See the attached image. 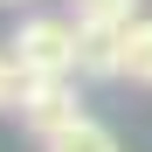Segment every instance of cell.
I'll return each instance as SVG.
<instances>
[{"label":"cell","mask_w":152,"mask_h":152,"mask_svg":"<svg viewBox=\"0 0 152 152\" xmlns=\"http://www.w3.org/2000/svg\"><path fill=\"white\" fill-rule=\"evenodd\" d=\"M14 56L28 62V76H76V21H56V14H35L14 28Z\"/></svg>","instance_id":"1"},{"label":"cell","mask_w":152,"mask_h":152,"mask_svg":"<svg viewBox=\"0 0 152 152\" xmlns=\"http://www.w3.org/2000/svg\"><path fill=\"white\" fill-rule=\"evenodd\" d=\"M76 118H83L76 76H35L28 104H21V124H28L35 138H48V132H62V124H76Z\"/></svg>","instance_id":"2"},{"label":"cell","mask_w":152,"mask_h":152,"mask_svg":"<svg viewBox=\"0 0 152 152\" xmlns=\"http://www.w3.org/2000/svg\"><path fill=\"white\" fill-rule=\"evenodd\" d=\"M76 76H97V83L124 76V28L118 21H76Z\"/></svg>","instance_id":"3"},{"label":"cell","mask_w":152,"mask_h":152,"mask_svg":"<svg viewBox=\"0 0 152 152\" xmlns=\"http://www.w3.org/2000/svg\"><path fill=\"white\" fill-rule=\"evenodd\" d=\"M42 152H124V145H118V132H111V124H97V118L83 111L76 124L48 132V138H42Z\"/></svg>","instance_id":"4"},{"label":"cell","mask_w":152,"mask_h":152,"mask_svg":"<svg viewBox=\"0 0 152 152\" xmlns=\"http://www.w3.org/2000/svg\"><path fill=\"white\" fill-rule=\"evenodd\" d=\"M124 83H145L152 90V14L124 21Z\"/></svg>","instance_id":"5"},{"label":"cell","mask_w":152,"mask_h":152,"mask_svg":"<svg viewBox=\"0 0 152 152\" xmlns=\"http://www.w3.org/2000/svg\"><path fill=\"white\" fill-rule=\"evenodd\" d=\"M28 90H35L28 62H21L14 48H0V111H21V104H28Z\"/></svg>","instance_id":"6"},{"label":"cell","mask_w":152,"mask_h":152,"mask_svg":"<svg viewBox=\"0 0 152 152\" xmlns=\"http://www.w3.org/2000/svg\"><path fill=\"white\" fill-rule=\"evenodd\" d=\"M69 7H76V21H118V28L138 21V0H69Z\"/></svg>","instance_id":"7"},{"label":"cell","mask_w":152,"mask_h":152,"mask_svg":"<svg viewBox=\"0 0 152 152\" xmlns=\"http://www.w3.org/2000/svg\"><path fill=\"white\" fill-rule=\"evenodd\" d=\"M0 7H21V0H0Z\"/></svg>","instance_id":"8"}]
</instances>
